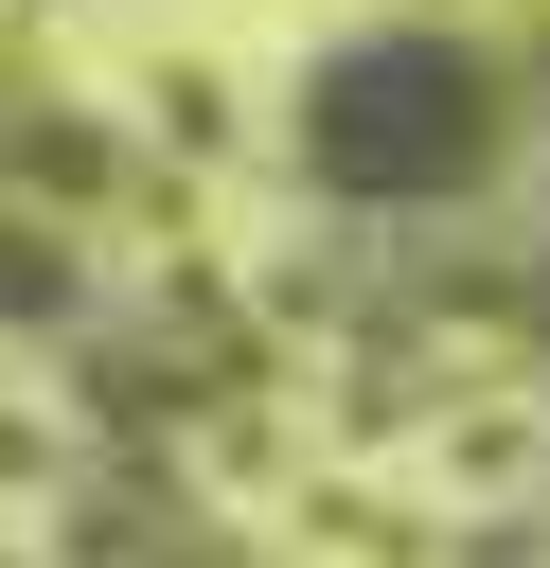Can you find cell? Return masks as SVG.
<instances>
[{
    "label": "cell",
    "mask_w": 550,
    "mask_h": 568,
    "mask_svg": "<svg viewBox=\"0 0 550 568\" xmlns=\"http://www.w3.org/2000/svg\"><path fill=\"white\" fill-rule=\"evenodd\" d=\"M302 160H319L337 195H390V213L461 195V178L497 160V53L444 36V18H373V36H337V53L302 71Z\"/></svg>",
    "instance_id": "6da1fadb"
}]
</instances>
